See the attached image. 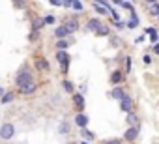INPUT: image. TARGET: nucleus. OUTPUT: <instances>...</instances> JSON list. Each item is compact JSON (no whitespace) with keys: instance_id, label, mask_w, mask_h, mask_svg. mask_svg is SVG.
Here are the masks:
<instances>
[{"instance_id":"8","label":"nucleus","mask_w":159,"mask_h":144,"mask_svg":"<svg viewBox=\"0 0 159 144\" xmlns=\"http://www.w3.org/2000/svg\"><path fill=\"white\" fill-rule=\"evenodd\" d=\"M127 94H125V90L122 88V86H114L112 88V92H111V97L112 99H116V101H120V99H124Z\"/></svg>"},{"instance_id":"37","label":"nucleus","mask_w":159,"mask_h":144,"mask_svg":"<svg viewBox=\"0 0 159 144\" xmlns=\"http://www.w3.org/2000/svg\"><path fill=\"white\" fill-rule=\"evenodd\" d=\"M153 2H157V0H146V4H153Z\"/></svg>"},{"instance_id":"34","label":"nucleus","mask_w":159,"mask_h":144,"mask_svg":"<svg viewBox=\"0 0 159 144\" xmlns=\"http://www.w3.org/2000/svg\"><path fill=\"white\" fill-rule=\"evenodd\" d=\"M150 62H152V58H150V56L146 54V56H144V64H150Z\"/></svg>"},{"instance_id":"27","label":"nucleus","mask_w":159,"mask_h":144,"mask_svg":"<svg viewBox=\"0 0 159 144\" xmlns=\"http://www.w3.org/2000/svg\"><path fill=\"white\" fill-rule=\"evenodd\" d=\"M155 32H157L155 26H148V28H146V34H148V36H152V34H155Z\"/></svg>"},{"instance_id":"22","label":"nucleus","mask_w":159,"mask_h":144,"mask_svg":"<svg viewBox=\"0 0 159 144\" xmlns=\"http://www.w3.org/2000/svg\"><path fill=\"white\" fill-rule=\"evenodd\" d=\"M75 11H83L84 10V6H83V2H81V0H73V6H71Z\"/></svg>"},{"instance_id":"40","label":"nucleus","mask_w":159,"mask_h":144,"mask_svg":"<svg viewBox=\"0 0 159 144\" xmlns=\"http://www.w3.org/2000/svg\"><path fill=\"white\" fill-rule=\"evenodd\" d=\"M157 19H159V17H157Z\"/></svg>"},{"instance_id":"30","label":"nucleus","mask_w":159,"mask_h":144,"mask_svg":"<svg viewBox=\"0 0 159 144\" xmlns=\"http://www.w3.org/2000/svg\"><path fill=\"white\" fill-rule=\"evenodd\" d=\"M52 6H62V0H49Z\"/></svg>"},{"instance_id":"14","label":"nucleus","mask_w":159,"mask_h":144,"mask_svg":"<svg viewBox=\"0 0 159 144\" xmlns=\"http://www.w3.org/2000/svg\"><path fill=\"white\" fill-rule=\"evenodd\" d=\"M148 13H150L152 17H159V2L148 4Z\"/></svg>"},{"instance_id":"21","label":"nucleus","mask_w":159,"mask_h":144,"mask_svg":"<svg viewBox=\"0 0 159 144\" xmlns=\"http://www.w3.org/2000/svg\"><path fill=\"white\" fill-rule=\"evenodd\" d=\"M13 97H15V96H13L11 92H8V94H4L2 97H0V101H2V103L6 105V103H10V101H13Z\"/></svg>"},{"instance_id":"4","label":"nucleus","mask_w":159,"mask_h":144,"mask_svg":"<svg viewBox=\"0 0 159 144\" xmlns=\"http://www.w3.org/2000/svg\"><path fill=\"white\" fill-rule=\"evenodd\" d=\"M120 110L122 112H133V97L131 96H125L124 99H120Z\"/></svg>"},{"instance_id":"20","label":"nucleus","mask_w":159,"mask_h":144,"mask_svg":"<svg viewBox=\"0 0 159 144\" xmlns=\"http://www.w3.org/2000/svg\"><path fill=\"white\" fill-rule=\"evenodd\" d=\"M127 26H129V28H137V26H139V17H137L135 13H131V21L127 23Z\"/></svg>"},{"instance_id":"11","label":"nucleus","mask_w":159,"mask_h":144,"mask_svg":"<svg viewBox=\"0 0 159 144\" xmlns=\"http://www.w3.org/2000/svg\"><path fill=\"white\" fill-rule=\"evenodd\" d=\"M67 34H69V30H67V26H66V25H62V26H56V28H54V36H56L58 39H64Z\"/></svg>"},{"instance_id":"36","label":"nucleus","mask_w":159,"mask_h":144,"mask_svg":"<svg viewBox=\"0 0 159 144\" xmlns=\"http://www.w3.org/2000/svg\"><path fill=\"white\" fill-rule=\"evenodd\" d=\"M4 94H6V92H4V88H2V86H0V97H2Z\"/></svg>"},{"instance_id":"2","label":"nucleus","mask_w":159,"mask_h":144,"mask_svg":"<svg viewBox=\"0 0 159 144\" xmlns=\"http://www.w3.org/2000/svg\"><path fill=\"white\" fill-rule=\"evenodd\" d=\"M30 83H34L32 75H30V71H21V73L15 77V84H17V88H19V90H21L23 86L30 84Z\"/></svg>"},{"instance_id":"18","label":"nucleus","mask_w":159,"mask_h":144,"mask_svg":"<svg viewBox=\"0 0 159 144\" xmlns=\"http://www.w3.org/2000/svg\"><path fill=\"white\" fill-rule=\"evenodd\" d=\"M96 34H98V36H101V38H105V36H109V34H111V30H109V26L101 25V26L96 30Z\"/></svg>"},{"instance_id":"33","label":"nucleus","mask_w":159,"mask_h":144,"mask_svg":"<svg viewBox=\"0 0 159 144\" xmlns=\"http://www.w3.org/2000/svg\"><path fill=\"white\" fill-rule=\"evenodd\" d=\"M15 6L17 8H23V0H15Z\"/></svg>"},{"instance_id":"1","label":"nucleus","mask_w":159,"mask_h":144,"mask_svg":"<svg viewBox=\"0 0 159 144\" xmlns=\"http://www.w3.org/2000/svg\"><path fill=\"white\" fill-rule=\"evenodd\" d=\"M13 135H15V125L11 122H6V124L0 125V138L2 140L10 142V138H13Z\"/></svg>"},{"instance_id":"19","label":"nucleus","mask_w":159,"mask_h":144,"mask_svg":"<svg viewBox=\"0 0 159 144\" xmlns=\"http://www.w3.org/2000/svg\"><path fill=\"white\" fill-rule=\"evenodd\" d=\"M81 133H83V138H86V140H94V138H96V135H94L92 131H88L86 127H83Z\"/></svg>"},{"instance_id":"9","label":"nucleus","mask_w":159,"mask_h":144,"mask_svg":"<svg viewBox=\"0 0 159 144\" xmlns=\"http://www.w3.org/2000/svg\"><path fill=\"white\" fill-rule=\"evenodd\" d=\"M101 25H103V23H101V19H99V17H94V19H88L86 28H88V30H92V32H96Z\"/></svg>"},{"instance_id":"28","label":"nucleus","mask_w":159,"mask_h":144,"mask_svg":"<svg viewBox=\"0 0 159 144\" xmlns=\"http://www.w3.org/2000/svg\"><path fill=\"white\" fill-rule=\"evenodd\" d=\"M62 6L64 8H71L73 6V0H62Z\"/></svg>"},{"instance_id":"17","label":"nucleus","mask_w":159,"mask_h":144,"mask_svg":"<svg viewBox=\"0 0 159 144\" xmlns=\"http://www.w3.org/2000/svg\"><path fill=\"white\" fill-rule=\"evenodd\" d=\"M69 131H71V125H69L67 122H62V124L58 125V133H60V135H67Z\"/></svg>"},{"instance_id":"3","label":"nucleus","mask_w":159,"mask_h":144,"mask_svg":"<svg viewBox=\"0 0 159 144\" xmlns=\"http://www.w3.org/2000/svg\"><path fill=\"white\" fill-rule=\"evenodd\" d=\"M56 60L60 62V67H62V73H67V67H69V54L66 51H60L56 52Z\"/></svg>"},{"instance_id":"12","label":"nucleus","mask_w":159,"mask_h":144,"mask_svg":"<svg viewBox=\"0 0 159 144\" xmlns=\"http://www.w3.org/2000/svg\"><path fill=\"white\" fill-rule=\"evenodd\" d=\"M66 26H67L69 34H73V32H77V30H79V21H77V19H69V21L66 23Z\"/></svg>"},{"instance_id":"24","label":"nucleus","mask_w":159,"mask_h":144,"mask_svg":"<svg viewBox=\"0 0 159 144\" xmlns=\"http://www.w3.org/2000/svg\"><path fill=\"white\" fill-rule=\"evenodd\" d=\"M62 86H64V90H66L67 94H73V84H71L69 81H64V83H62Z\"/></svg>"},{"instance_id":"5","label":"nucleus","mask_w":159,"mask_h":144,"mask_svg":"<svg viewBox=\"0 0 159 144\" xmlns=\"http://www.w3.org/2000/svg\"><path fill=\"white\" fill-rule=\"evenodd\" d=\"M137 137H139V125H129L125 129V133H124V138L129 140V142H135Z\"/></svg>"},{"instance_id":"31","label":"nucleus","mask_w":159,"mask_h":144,"mask_svg":"<svg viewBox=\"0 0 159 144\" xmlns=\"http://www.w3.org/2000/svg\"><path fill=\"white\" fill-rule=\"evenodd\" d=\"M114 26H116V28H124V23H120V21H114Z\"/></svg>"},{"instance_id":"13","label":"nucleus","mask_w":159,"mask_h":144,"mask_svg":"<svg viewBox=\"0 0 159 144\" xmlns=\"http://www.w3.org/2000/svg\"><path fill=\"white\" fill-rule=\"evenodd\" d=\"M36 83H30V84H26V86H23L21 88V94H25V96H30V94H34L36 92Z\"/></svg>"},{"instance_id":"29","label":"nucleus","mask_w":159,"mask_h":144,"mask_svg":"<svg viewBox=\"0 0 159 144\" xmlns=\"http://www.w3.org/2000/svg\"><path fill=\"white\" fill-rule=\"evenodd\" d=\"M125 71H131V58H125Z\"/></svg>"},{"instance_id":"23","label":"nucleus","mask_w":159,"mask_h":144,"mask_svg":"<svg viewBox=\"0 0 159 144\" xmlns=\"http://www.w3.org/2000/svg\"><path fill=\"white\" fill-rule=\"evenodd\" d=\"M67 45H69V43H67L66 39H58V41H56V49H60V51H66Z\"/></svg>"},{"instance_id":"25","label":"nucleus","mask_w":159,"mask_h":144,"mask_svg":"<svg viewBox=\"0 0 159 144\" xmlns=\"http://www.w3.org/2000/svg\"><path fill=\"white\" fill-rule=\"evenodd\" d=\"M43 21H45V25H54V21H56V17H54V15H47V17H45Z\"/></svg>"},{"instance_id":"7","label":"nucleus","mask_w":159,"mask_h":144,"mask_svg":"<svg viewBox=\"0 0 159 144\" xmlns=\"http://www.w3.org/2000/svg\"><path fill=\"white\" fill-rule=\"evenodd\" d=\"M88 122H90V120H88V116H86L84 112H77V116H75V124L81 127V129H83V127H86V125H88Z\"/></svg>"},{"instance_id":"26","label":"nucleus","mask_w":159,"mask_h":144,"mask_svg":"<svg viewBox=\"0 0 159 144\" xmlns=\"http://www.w3.org/2000/svg\"><path fill=\"white\" fill-rule=\"evenodd\" d=\"M103 144H122V140L120 138H111V140H105Z\"/></svg>"},{"instance_id":"16","label":"nucleus","mask_w":159,"mask_h":144,"mask_svg":"<svg viewBox=\"0 0 159 144\" xmlns=\"http://www.w3.org/2000/svg\"><path fill=\"white\" fill-rule=\"evenodd\" d=\"M125 122H127L129 125H139V118H137V114H135V112H127Z\"/></svg>"},{"instance_id":"6","label":"nucleus","mask_w":159,"mask_h":144,"mask_svg":"<svg viewBox=\"0 0 159 144\" xmlns=\"http://www.w3.org/2000/svg\"><path fill=\"white\" fill-rule=\"evenodd\" d=\"M73 103H75V107H77L79 112L84 110V96L83 94H73Z\"/></svg>"},{"instance_id":"15","label":"nucleus","mask_w":159,"mask_h":144,"mask_svg":"<svg viewBox=\"0 0 159 144\" xmlns=\"http://www.w3.org/2000/svg\"><path fill=\"white\" fill-rule=\"evenodd\" d=\"M36 67L41 69V71H49V62L43 60V58H38V60H36Z\"/></svg>"},{"instance_id":"39","label":"nucleus","mask_w":159,"mask_h":144,"mask_svg":"<svg viewBox=\"0 0 159 144\" xmlns=\"http://www.w3.org/2000/svg\"><path fill=\"white\" fill-rule=\"evenodd\" d=\"M10 144H11V142H10Z\"/></svg>"},{"instance_id":"35","label":"nucleus","mask_w":159,"mask_h":144,"mask_svg":"<svg viewBox=\"0 0 159 144\" xmlns=\"http://www.w3.org/2000/svg\"><path fill=\"white\" fill-rule=\"evenodd\" d=\"M112 2H114V4H118V6H122V4H124L122 0H112Z\"/></svg>"},{"instance_id":"32","label":"nucleus","mask_w":159,"mask_h":144,"mask_svg":"<svg viewBox=\"0 0 159 144\" xmlns=\"http://www.w3.org/2000/svg\"><path fill=\"white\" fill-rule=\"evenodd\" d=\"M153 52H155V54H159V41L153 45Z\"/></svg>"},{"instance_id":"10","label":"nucleus","mask_w":159,"mask_h":144,"mask_svg":"<svg viewBox=\"0 0 159 144\" xmlns=\"http://www.w3.org/2000/svg\"><path fill=\"white\" fill-rule=\"evenodd\" d=\"M111 83L114 86H118L120 83H124V73H122V71H112V73H111Z\"/></svg>"},{"instance_id":"38","label":"nucleus","mask_w":159,"mask_h":144,"mask_svg":"<svg viewBox=\"0 0 159 144\" xmlns=\"http://www.w3.org/2000/svg\"><path fill=\"white\" fill-rule=\"evenodd\" d=\"M66 144H75V142H66Z\"/></svg>"}]
</instances>
